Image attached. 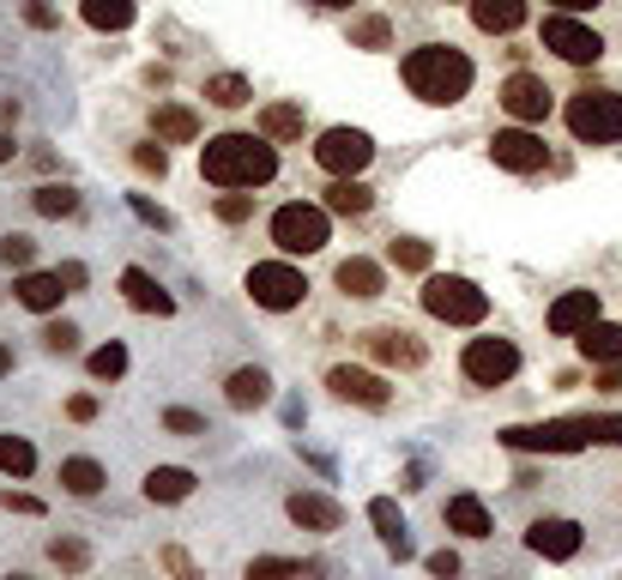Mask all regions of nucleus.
I'll return each mask as SVG.
<instances>
[{
    "label": "nucleus",
    "mask_w": 622,
    "mask_h": 580,
    "mask_svg": "<svg viewBox=\"0 0 622 580\" xmlns=\"http://www.w3.org/2000/svg\"><path fill=\"white\" fill-rule=\"evenodd\" d=\"M200 176L212 188H266L278 176V146L266 134H218L200 146Z\"/></svg>",
    "instance_id": "f257e3e1"
},
{
    "label": "nucleus",
    "mask_w": 622,
    "mask_h": 580,
    "mask_svg": "<svg viewBox=\"0 0 622 580\" xmlns=\"http://www.w3.org/2000/svg\"><path fill=\"white\" fill-rule=\"evenodd\" d=\"M399 80H405L411 97L447 109V103H460L465 92H472V61H465L453 43H423V49H411V55L399 61Z\"/></svg>",
    "instance_id": "f03ea898"
},
{
    "label": "nucleus",
    "mask_w": 622,
    "mask_h": 580,
    "mask_svg": "<svg viewBox=\"0 0 622 580\" xmlns=\"http://www.w3.org/2000/svg\"><path fill=\"white\" fill-rule=\"evenodd\" d=\"M423 308H430L435 320H447V327H477V320L489 315V296L460 273H430L423 278Z\"/></svg>",
    "instance_id": "7ed1b4c3"
},
{
    "label": "nucleus",
    "mask_w": 622,
    "mask_h": 580,
    "mask_svg": "<svg viewBox=\"0 0 622 580\" xmlns=\"http://www.w3.org/2000/svg\"><path fill=\"white\" fill-rule=\"evenodd\" d=\"M272 242L284 254H320L333 242V212L327 205H308V200H291L272 212Z\"/></svg>",
    "instance_id": "20e7f679"
},
{
    "label": "nucleus",
    "mask_w": 622,
    "mask_h": 580,
    "mask_svg": "<svg viewBox=\"0 0 622 580\" xmlns=\"http://www.w3.org/2000/svg\"><path fill=\"white\" fill-rule=\"evenodd\" d=\"M568 134H574L580 146H616L622 139V92L568 97Z\"/></svg>",
    "instance_id": "39448f33"
},
{
    "label": "nucleus",
    "mask_w": 622,
    "mask_h": 580,
    "mask_svg": "<svg viewBox=\"0 0 622 580\" xmlns=\"http://www.w3.org/2000/svg\"><path fill=\"white\" fill-rule=\"evenodd\" d=\"M592 442L587 418H556V423H514V430H502V447H514V454H580V447Z\"/></svg>",
    "instance_id": "423d86ee"
},
{
    "label": "nucleus",
    "mask_w": 622,
    "mask_h": 580,
    "mask_svg": "<svg viewBox=\"0 0 622 580\" xmlns=\"http://www.w3.org/2000/svg\"><path fill=\"white\" fill-rule=\"evenodd\" d=\"M375 158V139L362 134V127H327V134L315 139V164L339 182V176H362Z\"/></svg>",
    "instance_id": "0eeeda50"
},
{
    "label": "nucleus",
    "mask_w": 622,
    "mask_h": 580,
    "mask_svg": "<svg viewBox=\"0 0 622 580\" xmlns=\"http://www.w3.org/2000/svg\"><path fill=\"white\" fill-rule=\"evenodd\" d=\"M544 49L562 55L568 67H592V61L604 55V36L592 31V24H580L574 12H550V19H544Z\"/></svg>",
    "instance_id": "6e6552de"
},
{
    "label": "nucleus",
    "mask_w": 622,
    "mask_h": 580,
    "mask_svg": "<svg viewBox=\"0 0 622 580\" xmlns=\"http://www.w3.org/2000/svg\"><path fill=\"white\" fill-rule=\"evenodd\" d=\"M249 296L261 308H272V315H284V308H303V296H308V278L296 273L291 261H261L249 273Z\"/></svg>",
    "instance_id": "1a4fd4ad"
},
{
    "label": "nucleus",
    "mask_w": 622,
    "mask_h": 580,
    "mask_svg": "<svg viewBox=\"0 0 622 580\" xmlns=\"http://www.w3.org/2000/svg\"><path fill=\"white\" fill-rule=\"evenodd\" d=\"M460 369H465V381H477V387H502V381L520 376V351H514V339H472L460 357Z\"/></svg>",
    "instance_id": "9d476101"
},
{
    "label": "nucleus",
    "mask_w": 622,
    "mask_h": 580,
    "mask_svg": "<svg viewBox=\"0 0 622 580\" xmlns=\"http://www.w3.org/2000/svg\"><path fill=\"white\" fill-rule=\"evenodd\" d=\"M489 158L502 164V170H514V176H533V170H544V139L533 134V127H508V134H496L489 139Z\"/></svg>",
    "instance_id": "9b49d317"
},
{
    "label": "nucleus",
    "mask_w": 622,
    "mask_h": 580,
    "mask_svg": "<svg viewBox=\"0 0 622 580\" xmlns=\"http://www.w3.org/2000/svg\"><path fill=\"white\" fill-rule=\"evenodd\" d=\"M580 520H562V514H550V520H533V532H526V545H533V557L544 562H568L580 557Z\"/></svg>",
    "instance_id": "f8f14e48"
},
{
    "label": "nucleus",
    "mask_w": 622,
    "mask_h": 580,
    "mask_svg": "<svg viewBox=\"0 0 622 580\" xmlns=\"http://www.w3.org/2000/svg\"><path fill=\"white\" fill-rule=\"evenodd\" d=\"M502 109L514 115V122H544V115H550V85L538 80V73H514L508 85H502Z\"/></svg>",
    "instance_id": "ddd939ff"
},
{
    "label": "nucleus",
    "mask_w": 622,
    "mask_h": 580,
    "mask_svg": "<svg viewBox=\"0 0 622 580\" xmlns=\"http://www.w3.org/2000/svg\"><path fill=\"white\" fill-rule=\"evenodd\" d=\"M284 514H291L303 532H339L345 526V508L333 496H320V489H296V496L284 502Z\"/></svg>",
    "instance_id": "4468645a"
},
{
    "label": "nucleus",
    "mask_w": 622,
    "mask_h": 580,
    "mask_svg": "<svg viewBox=\"0 0 622 580\" xmlns=\"http://www.w3.org/2000/svg\"><path fill=\"white\" fill-rule=\"evenodd\" d=\"M592 320H599V291H562L550 303V333H562V339H580Z\"/></svg>",
    "instance_id": "2eb2a0df"
},
{
    "label": "nucleus",
    "mask_w": 622,
    "mask_h": 580,
    "mask_svg": "<svg viewBox=\"0 0 622 580\" xmlns=\"http://www.w3.org/2000/svg\"><path fill=\"white\" fill-rule=\"evenodd\" d=\"M362 345H369V357L375 363H387V369H418L423 357H430L423 351V339H411V333H399V327H375Z\"/></svg>",
    "instance_id": "dca6fc26"
},
{
    "label": "nucleus",
    "mask_w": 622,
    "mask_h": 580,
    "mask_svg": "<svg viewBox=\"0 0 622 580\" xmlns=\"http://www.w3.org/2000/svg\"><path fill=\"white\" fill-rule=\"evenodd\" d=\"M327 387H333L339 399H351V405H369V411H381L387 399H393L381 376H369V369H351V363H339V369H333Z\"/></svg>",
    "instance_id": "f3484780"
},
{
    "label": "nucleus",
    "mask_w": 622,
    "mask_h": 580,
    "mask_svg": "<svg viewBox=\"0 0 622 580\" xmlns=\"http://www.w3.org/2000/svg\"><path fill=\"white\" fill-rule=\"evenodd\" d=\"M122 296H127V308H139V315H176V296L158 285V278L146 273V266H127L122 273Z\"/></svg>",
    "instance_id": "a211bd4d"
},
{
    "label": "nucleus",
    "mask_w": 622,
    "mask_h": 580,
    "mask_svg": "<svg viewBox=\"0 0 622 580\" xmlns=\"http://www.w3.org/2000/svg\"><path fill=\"white\" fill-rule=\"evenodd\" d=\"M369 526L381 532L387 557L411 562V526H405V514H399V502H393V496H375V502H369Z\"/></svg>",
    "instance_id": "6ab92c4d"
},
{
    "label": "nucleus",
    "mask_w": 622,
    "mask_h": 580,
    "mask_svg": "<svg viewBox=\"0 0 622 580\" xmlns=\"http://www.w3.org/2000/svg\"><path fill=\"white\" fill-rule=\"evenodd\" d=\"M151 134H158V146H193L200 139V115L188 103H158L151 109Z\"/></svg>",
    "instance_id": "aec40b11"
},
{
    "label": "nucleus",
    "mask_w": 622,
    "mask_h": 580,
    "mask_svg": "<svg viewBox=\"0 0 622 580\" xmlns=\"http://www.w3.org/2000/svg\"><path fill=\"white\" fill-rule=\"evenodd\" d=\"M472 24L484 36H508L526 24V0H472Z\"/></svg>",
    "instance_id": "412c9836"
},
{
    "label": "nucleus",
    "mask_w": 622,
    "mask_h": 580,
    "mask_svg": "<svg viewBox=\"0 0 622 580\" xmlns=\"http://www.w3.org/2000/svg\"><path fill=\"white\" fill-rule=\"evenodd\" d=\"M574 345H580V357H587L592 369H599V363H622V327H616V320H592Z\"/></svg>",
    "instance_id": "4be33fe9"
},
{
    "label": "nucleus",
    "mask_w": 622,
    "mask_h": 580,
    "mask_svg": "<svg viewBox=\"0 0 622 580\" xmlns=\"http://www.w3.org/2000/svg\"><path fill=\"white\" fill-rule=\"evenodd\" d=\"M339 291L357 296V303H369V296L387 291V273L375 261H362V254H351V261H339Z\"/></svg>",
    "instance_id": "5701e85b"
},
{
    "label": "nucleus",
    "mask_w": 622,
    "mask_h": 580,
    "mask_svg": "<svg viewBox=\"0 0 622 580\" xmlns=\"http://www.w3.org/2000/svg\"><path fill=\"white\" fill-rule=\"evenodd\" d=\"M61 296H67L61 273H24V278H19V303H24V308H36V315H55Z\"/></svg>",
    "instance_id": "b1692460"
},
{
    "label": "nucleus",
    "mask_w": 622,
    "mask_h": 580,
    "mask_svg": "<svg viewBox=\"0 0 622 580\" xmlns=\"http://www.w3.org/2000/svg\"><path fill=\"white\" fill-rule=\"evenodd\" d=\"M224 393H230V405H236V411H254V405H266V399H272V376L249 363V369H236V376L224 381Z\"/></svg>",
    "instance_id": "393cba45"
},
{
    "label": "nucleus",
    "mask_w": 622,
    "mask_h": 580,
    "mask_svg": "<svg viewBox=\"0 0 622 580\" xmlns=\"http://www.w3.org/2000/svg\"><path fill=\"white\" fill-rule=\"evenodd\" d=\"M447 532H460V538H489L496 526H489V508L477 496H453L447 502Z\"/></svg>",
    "instance_id": "a878e982"
},
{
    "label": "nucleus",
    "mask_w": 622,
    "mask_h": 580,
    "mask_svg": "<svg viewBox=\"0 0 622 580\" xmlns=\"http://www.w3.org/2000/svg\"><path fill=\"white\" fill-rule=\"evenodd\" d=\"M193 484H200V478H193L188 466H151L146 472V496L151 502H188Z\"/></svg>",
    "instance_id": "bb28decb"
},
{
    "label": "nucleus",
    "mask_w": 622,
    "mask_h": 580,
    "mask_svg": "<svg viewBox=\"0 0 622 580\" xmlns=\"http://www.w3.org/2000/svg\"><path fill=\"white\" fill-rule=\"evenodd\" d=\"M261 134L272 139V146L303 139V103H266V109H261Z\"/></svg>",
    "instance_id": "cd10ccee"
},
{
    "label": "nucleus",
    "mask_w": 622,
    "mask_h": 580,
    "mask_svg": "<svg viewBox=\"0 0 622 580\" xmlns=\"http://www.w3.org/2000/svg\"><path fill=\"white\" fill-rule=\"evenodd\" d=\"M320 205H327V212H339V218H362V212L375 205V193L362 188L357 176H339V182L327 188V200H320Z\"/></svg>",
    "instance_id": "c85d7f7f"
},
{
    "label": "nucleus",
    "mask_w": 622,
    "mask_h": 580,
    "mask_svg": "<svg viewBox=\"0 0 622 580\" xmlns=\"http://www.w3.org/2000/svg\"><path fill=\"white\" fill-rule=\"evenodd\" d=\"M85 24H91V31H127V24H134V0H85Z\"/></svg>",
    "instance_id": "c756f323"
},
{
    "label": "nucleus",
    "mask_w": 622,
    "mask_h": 580,
    "mask_svg": "<svg viewBox=\"0 0 622 580\" xmlns=\"http://www.w3.org/2000/svg\"><path fill=\"white\" fill-rule=\"evenodd\" d=\"M61 484H67V496H97L103 484V466L97 460H85V454H73V460H61Z\"/></svg>",
    "instance_id": "7c9ffc66"
},
{
    "label": "nucleus",
    "mask_w": 622,
    "mask_h": 580,
    "mask_svg": "<svg viewBox=\"0 0 622 580\" xmlns=\"http://www.w3.org/2000/svg\"><path fill=\"white\" fill-rule=\"evenodd\" d=\"M249 97L254 92H249V80H242V73H212V80H205V103H218V109H242Z\"/></svg>",
    "instance_id": "2f4dec72"
},
{
    "label": "nucleus",
    "mask_w": 622,
    "mask_h": 580,
    "mask_svg": "<svg viewBox=\"0 0 622 580\" xmlns=\"http://www.w3.org/2000/svg\"><path fill=\"white\" fill-rule=\"evenodd\" d=\"M0 472H7V478H31L36 472V447L24 442V435H0Z\"/></svg>",
    "instance_id": "473e14b6"
},
{
    "label": "nucleus",
    "mask_w": 622,
    "mask_h": 580,
    "mask_svg": "<svg viewBox=\"0 0 622 580\" xmlns=\"http://www.w3.org/2000/svg\"><path fill=\"white\" fill-rule=\"evenodd\" d=\"M85 369H91V381H122V376H127V345H122V339L97 345Z\"/></svg>",
    "instance_id": "72a5a7b5"
},
{
    "label": "nucleus",
    "mask_w": 622,
    "mask_h": 580,
    "mask_svg": "<svg viewBox=\"0 0 622 580\" xmlns=\"http://www.w3.org/2000/svg\"><path fill=\"white\" fill-rule=\"evenodd\" d=\"M31 205H36L43 218H73V212H80V193L61 188V182H43V188L31 193Z\"/></svg>",
    "instance_id": "f704fd0d"
},
{
    "label": "nucleus",
    "mask_w": 622,
    "mask_h": 580,
    "mask_svg": "<svg viewBox=\"0 0 622 580\" xmlns=\"http://www.w3.org/2000/svg\"><path fill=\"white\" fill-rule=\"evenodd\" d=\"M387 261H393L399 273H430V242H418V236H399L393 249H387Z\"/></svg>",
    "instance_id": "c9c22d12"
},
{
    "label": "nucleus",
    "mask_w": 622,
    "mask_h": 580,
    "mask_svg": "<svg viewBox=\"0 0 622 580\" xmlns=\"http://www.w3.org/2000/svg\"><path fill=\"white\" fill-rule=\"evenodd\" d=\"M49 557H55V569H67V574H85L91 569V545H85V538H55V545H49Z\"/></svg>",
    "instance_id": "e433bc0d"
},
{
    "label": "nucleus",
    "mask_w": 622,
    "mask_h": 580,
    "mask_svg": "<svg viewBox=\"0 0 622 580\" xmlns=\"http://www.w3.org/2000/svg\"><path fill=\"white\" fill-rule=\"evenodd\" d=\"M242 580H303V562L296 557H254Z\"/></svg>",
    "instance_id": "4c0bfd02"
},
{
    "label": "nucleus",
    "mask_w": 622,
    "mask_h": 580,
    "mask_svg": "<svg viewBox=\"0 0 622 580\" xmlns=\"http://www.w3.org/2000/svg\"><path fill=\"white\" fill-rule=\"evenodd\" d=\"M36 261V242L31 236H0V266H12V273H31Z\"/></svg>",
    "instance_id": "58836bf2"
},
{
    "label": "nucleus",
    "mask_w": 622,
    "mask_h": 580,
    "mask_svg": "<svg viewBox=\"0 0 622 580\" xmlns=\"http://www.w3.org/2000/svg\"><path fill=\"white\" fill-rule=\"evenodd\" d=\"M164 430H170V435H188V442H200V435H205V418H200V411H188V405H170V411H164Z\"/></svg>",
    "instance_id": "ea45409f"
},
{
    "label": "nucleus",
    "mask_w": 622,
    "mask_h": 580,
    "mask_svg": "<svg viewBox=\"0 0 622 580\" xmlns=\"http://www.w3.org/2000/svg\"><path fill=\"white\" fill-rule=\"evenodd\" d=\"M43 345H49L55 357L80 351V327H73V320H49V327H43Z\"/></svg>",
    "instance_id": "a19ab883"
},
{
    "label": "nucleus",
    "mask_w": 622,
    "mask_h": 580,
    "mask_svg": "<svg viewBox=\"0 0 622 580\" xmlns=\"http://www.w3.org/2000/svg\"><path fill=\"white\" fill-rule=\"evenodd\" d=\"M249 212H254V193H249V188H230V193H218V218H224V224H242Z\"/></svg>",
    "instance_id": "79ce46f5"
},
{
    "label": "nucleus",
    "mask_w": 622,
    "mask_h": 580,
    "mask_svg": "<svg viewBox=\"0 0 622 580\" xmlns=\"http://www.w3.org/2000/svg\"><path fill=\"white\" fill-rule=\"evenodd\" d=\"M351 43L357 49H387V43H393V31H387V19H357L351 24Z\"/></svg>",
    "instance_id": "37998d69"
},
{
    "label": "nucleus",
    "mask_w": 622,
    "mask_h": 580,
    "mask_svg": "<svg viewBox=\"0 0 622 580\" xmlns=\"http://www.w3.org/2000/svg\"><path fill=\"white\" fill-rule=\"evenodd\" d=\"M158 562H164V569H170L176 580H200V569H193V557H188L181 545H164V550H158Z\"/></svg>",
    "instance_id": "c03bdc74"
},
{
    "label": "nucleus",
    "mask_w": 622,
    "mask_h": 580,
    "mask_svg": "<svg viewBox=\"0 0 622 580\" xmlns=\"http://www.w3.org/2000/svg\"><path fill=\"white\" fill-rule=\"evenodd\" d=\"M134 164H139L146 176H158V182H164V170H170V151H164V146H134Z\"/></svg>",
    "instance_id": "a18cd8bd"
},
{
    "label": "nucleus",
    "mask_w": 622,
    "mask_h": 580,
    "mask_svg": "<svg viewBox=\"0 0 622 580\" xmlns=\"http://www.w3.org/2000/svg\"><path fill=\"white\" fill-rule=\"evenodd\" d=\"M24 24H31V31H55L61 12L49 7V0H24Z\"/></svg>",
    "instance_id": "49530a36"
},
{
    "label": "nucleus",
    "mask_w": 622,
    "mask_h": 580,
    "mask_svg": "<svg viewBox=\"0 0 622 580\" xmlns=\"http://www.w3.org/2000/svg\"><path fill=\"white\" fill-rule=\"evenodd\" d=\"M587 430H592V442L622 447V418H616V411H611V418H587Z\"/></svg>",
    "instance_id": "de8ad7c7"
},
{
    "label": "nucleus",
    "mask_w": 622,
    "mask_h": 580,
    "mask_svg": "<svg viewBox=\"0 0 622 580\" xmlns=\"http://www.w3.org/2000/svg\"><path fill=\"white\" fill-rule=\"evenodd\" d=\"M67 418L73 423H91V418H97V393H73L67 399Z\"/></svg>",
    "instance_id": "09e8293b"
},
{
    "label": "nucleus",
    "mask_w": 622,
    "mask_h": 580,
    "mask_svg": "<svg viewBox=\"0 0 622 580\" xmlns=\"http://www.w3.org/2000/svg\"><path fill=\"white\" fill-rule=\"evenodd\" d=\"M0 508H12V514H43V502H36V496H19V489H0Z\"/></svg>",
    "instance_id": "8fccbe9b"
},
{
    "label": "nucleus",
    "mask_w": 622,
    "mask_h": 580,
    "mask_svg": "<svg viewBox=\"0 0 622 580\" xmlns=\"http://www.w3.org/2000/svg\"><path fill=\"white\" fill-rule=\"evenodd\" d=\"M430 574H435V580H460V557H453V550H435V557H430Z\"/></svg>",
    "instance_id": "3c124183"
},
{
    "label": "nucleus",
    "mask_w": 622,
    "mask_h": 580,
    "mask_svg": "<svg viewBox=\"0 0 622 580\" xmlns=\"http://www.w3.org/2000/svg\"><path fill=\"white\" fill-rule=\"evenodd\" d=\"M134 212L146 218V224H158V230H170V212H164V205H151L146 193H134Z\"/></svg>",
    "instance_id": "603ef678"
},
{
    "label": "nucleus",
    "mask_w": 622,
    "mask_h": 580,
    "mask_svg": "<svg viewBox=\"0 0 622 580\" xmlns=\"http://www.w3.org/2000/svg\"><path fill=\"white\" fill-rule=\"evenodd\" d=\"M592 387H599V393H622V363H599Z\"/></svg>",
    "instance_id": "864d4df0"
},
{
    "label": "nucleus",
    "mask_w": 622,
    "mask_h": 580,
    "mask_svg": "<svg viewBox=\"0 0 622 580\" xmlns=\"http://www.w3.org/2000/svg\"><path fill=\"white\" fill-rule=\"evenodd\" d=\"M55 273H61V285H67V291H85V266H80V261L55 266Z\"/></svg>",
    "instance_id": "5fc2aeb1"
},
{
    "label": "nucleus",
    "mask_w": 622,
    "mask_h": 580,
    "mask_svg": "<svg viewBox=\"0 0 622 580\" xmlns=\"http://www.w3.org/2000/svg\"><path fill=\"white\" fill-rule=\"evenodd\" d=\"M550 7H556V12H592L599 0H550Z\"/></svg>",
    "instance_id": "6e6d98bb"
},
{
    "label": "nucleus",
    "mask_w": 622,
    "mask_h": 580,
    "mask_svg": "<svg viewBox=\"0 0 622 580\" xmlns=\"http://www.w3.org/2000/svg\"><path fill=\"white\" fill-rule=\"evenodd\" d=\"M12 151H19V146H12V134L0 127V164H12Z\"/></svg>",
    "instance_id": "4d7b16f0"
},
{
    "label": "nucleus",
    "mask_w": 622,
    "mask_h": 580,
    "mask_svg": "<svg viewBox=\"0 0 622 580\" xmlns=\"http://www.w3.org/2000/svg\"><path fill=\"white\" fill-rule=\"evenodd\" d=\"M12 376V345H0V381Z\"/></svg>",
    "instance_id": "13d9d810"
},
{
    "label": "nucleus",
    "mask_w": 622,
    "mask_h": 580,
    "mask_svg": "<svg viewBox=\"0 0 622 580\" xmlns=\"http://www.w3.org/2000/svg\"><path fill=\"white\" fill-rule=\"evenodd\" d=\"M315 7H357V0H315Z\"/></svg>",
    "instance_id": "bf43d9fd"
},
{
    "label": "nucleus",
    "mask_w": 622,
    "mask_h": 580,
    "mask_svg": "<svg viewBox=\"0 0 622 580\" xmlns=\"http://www.w3.org/2000/svg\"><path fill=\"white\" fill-rule=\"evenodd\" d=\"M7 580H31V574H7Z\"/></svg>",
    "instance_id": "052dcab7"
}]
</instances>
